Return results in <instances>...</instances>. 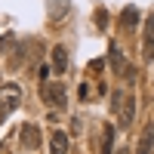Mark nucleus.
<instances>
[{"mask_svg":"<svg viewBox=\"0 0 154 154\" xmlns=\"http://www.w3.org/2000/svg\"><path fill=\"white\" fill-rule=\"evenodd\" d=\"M111 111H114V120H117L120 126H130L133 123V114H136V99L126 93V89H114Z\"/></svg>","mask_w":154,"mask_h":154,"instance_id":"f257e3e1","label":"nucleus"},{"mask_svg":"<svg viewBox=\"0 0 154 154\" xmlns=\"http://www.w3.org/2000/svg\"><path fill=\"white\" fill-rule=\"evenodd\" d=\"M19 102H22V89H19L16 83L0 86V117H6L9 111H16V108H19Z\"/></svg>","mask_w":154,"mask_h":154,"instance_id":"f03ea898","label":"nucleus"},{"mask_svg":"<svg viewBox=\"0 0 154 154\" xmlns=\"http://www.w3.org/2000/svg\"><path fill=\"white\" fill-rule=\"evenodd\" d=\"M43 99H46V105L62 108L65 105V83H46L43 86Z\"/></svg>","mask_w":154,"mask_h":154,"instance_id":"7ed1b4c3","label":"nucleus"},{"mask_svg":"<svg viewBox=\"0 0 154 154\" xmlns=\"http://www.w3.org/2000/svg\"><path fill=\"white\" fill-rule=\"evenodd\" d=\"M22 148H28V151H34V148H40V130H37L34 123H28V126H22Z\"/></svg>","mask_w":154,"mask_h":154,"instance_id":"20e7f679","label":"nucleus"},{"mask_svg":"<svg viewBox=\"0 0 154 154\" xmlns=\"http://www.w3.org/2000/svg\"><path fill=\"white\" fill-rule=\"evenodd\" d=\"M151 151H154V123H148L139 139V154H151Z\"/></svg>","mask_w":154,"mask_h":154,"instance_id":"39448f33","label":"nucleus"},{"mask_svg":"<svg viewBox=\"0 0 154 154\" xmlns=\"http://www.w3.org/2000/svg\"><path fill=\"white\" fill-rule=\"evenodd\" d=\"M145 59H154V12L145 22Z\"/></svg>","mask_w":154,"mask_h":154,"instance_id":"423d86ee","label":"nucleus"},{"mask_svg":"<svg viewBox=\"0 0 154 154\" xmlns=\"http://www.w3.org/2000/svg\"><path fill=\"white\" fill-rule=\"evenodd\" d=\"M53 154H68V136L62 130L53 133Z\"/></svg>","mask_w":154,"mask_h":154,"instance_id":"0eeeda50","label":"nucleus"},{"mask_svg":"<svg viewBox=\"0 0 154 154\" xmlns=\"http://www.w3.org/2000/svg\"><path fill=\"white\" fill-rule=\"evenodd\" d=\"M53 65H56V71H65V68H68V53H65V46H53Z\"/></svg>","mask_w":154,"mask_h":154,"instance_id":"6e6552de","label":"nucleus"},{"mask_svg":"<svg viewBox=\"0 0 154 154\" xmlns=\"http://www.w3.org/2000/svg\"><path fill=\"white\" fill-rule=\"evenodd\" d=\"M120 22L126 25V28H136V22H139V9H136V6H126V9L120 12Z\"/></svg>","mask_w":154,"mask_h":154,"instance_id":"1a4fd4ad","label":"nucleus"},{"mask_svg":"<svg viewBox=\"0 0 154 154\" xmlns=\"http://www.w3.org/2000/svg\"><path fill=\"white\" fill-rule=\"evenodd\" d=\"M102 154H111V130H105V148H102Z\"/></svg>","mask_w":154,"mask_h":154,"instance_id":"9d476101","label":"nucleus"},{"mask_svg":"<svg viewBox=\"0 0 154 154\" xmlns=\"http://www.w3.org/2000/svg\"><path fill=\"white\" fill-rule=\"evenodd\" d=\"M117 154H126V151H117Z\"/></svg>","mask_w":154,"mask_h":154,"instance_id":"9b49d317","label":"nucleus"}]
</instances>
